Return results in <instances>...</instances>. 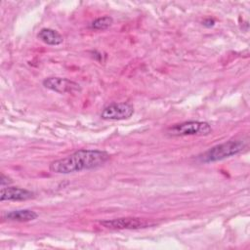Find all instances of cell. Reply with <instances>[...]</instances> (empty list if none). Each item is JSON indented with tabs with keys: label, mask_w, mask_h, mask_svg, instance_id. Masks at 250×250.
I'll return each mask as SVG.
<instances>
[{
	"label": "cell",
	"mask_w": 250,
	"mask_h": 250,
	"mask_svg": "<svg viewBox=\"0 0 250 250\" xmlns=\"http://www.w3.org/2000/svg\"><path fill=\"white\" fill-rule=\"evenodd\" d=\"M109 159V154L98 149H79L66 157L53 161L49 169L57 174H70L91 170L104 165Z\"/></svg>",
	"instance_id": "6da1fadb"
},
{
	"label": "cell",
	"mask_w": 250,
	"mask_h": 250,
	"mask_svg": "<svg viewBox=\"0 0 250 250\" xmlns=\"http://www.w3.org/2000/svg\"><path fill=\"white\" fill-rule=\"evenodd\" d=\"M245 146L246 144L244 141H229L212 146L202 154L198 155V160L203 163L220 161L240 153L245 148Z\"/></svg>",
	"instance_id": "7a4b0ae2"
},
{
	"label": "cell",
	"mask_w": 250,
	"mask_h": 250,
	"mask_svg": "<svg viewBox=\"0 0 250 250\" xmlns=\"http://www.w3.org/2000/svg\"><path fill=\"white\" fill-rule=\"evenodd\" d=\"M212 131L211 126L203 121H186L170 126L166 133L172 137L183 136H205Z\"/></svg>",
	"instance_id": "3957f363"
},
{
	"label": "cell",
	"mask_w": 250,
	"mask_h": 250,
	"mask_svg": "<svg viewBox=\"0 0 250 250\" xmlns=\"http://www.w3.org/2000/svg\"><path fill=\"white\" fill-rule=\"evenodd\" d=\"M134 113V107L128 103H113L101 112V118L104 120H124L130 118Z\"/></svg>",
	"instance_id": "277c9868"
},
{
	"label": "cell",
	"mask_w": 250,
	"mask_h": 250,
	"mask_svg": "<svg viewBox=\"0 0 250 250\" xmlns=\"http://www.w3.org/2000/svg\"><path fill=\"white\" fill-rule=\"evenodd\" d=\"M100 224L111 229H137L146 228L150 225L149 222L141 218H118L101 221Z\"/></svg>",
	"instance_id": "5b68a950"
},
{
	"label": "cell",
	"mask_w": 250,
	"mask_h": 250,
	"mask_svg": "<svg viewBox=\"0 0 250 250\" xmlns=\"http://www.w3.org/2000/svg\"><path fill=\"white\" fill-rule=\"evenodd\" d=\"M43 86L60 94L75 93L80 91V85L72 80L62 77H49L44 79Z\"/></svg>",
	"instance_id": "8992f818"
},
{
	"label": "cell",
	"mask_w": 250,
	"mask_h": 250,
	"mask_svg": "<svg viewBox=\"0 0 250 250\" xmlns=\"http://www.w3.org/2000/svg\"><path fill=\"white\" fill-rule=\"evenodd\" d=\"M34 193L28 189L18 187H3L0 190L1 201H22L32 198Z\"/></svg>",
	"instance_id": "52a82bcc"
},
{
	"label": "cell",
	"mask_w": 250,
	"mask_h": 250,
	"mask_svg": "<svg viewBox=\"0 0 250 250\" xmlns=\"http://www.w3.org/2000/svg\"><path fill=\"white\" fill-rule=\"evenodd\" d=\"M37 37L43 43L51 46H58L63 42L62 35L52 28H42L38 32Z\"/></svg>",
	"instance_id": "ba28073f"
},
{
	"label": "cell",
	"mask_w": 250,
	"mask_h": 250,
	"mask_svg": "<svg viewBox=\"0 0 250 250\" xmlns=\"http://www.w3.org/2000/svg\"><path fill=\"white\" fill-rule=\"evenodd\" d=\"M37 217V213L30 209H19L5 214V218L7 220L15 222H29L35 220Z\"/></svg>",
	"instance_id": "9c48e42d"
},
{
	"label": "cell",
	"mask_w": 250,
	"mask_h": 250,
	"mask_svg": "<svg viewBox=\"0 0 250 250\" xmlns=\"http://www.w3.org/2000/svg\"><path fill=\"white\" fill-rule=\"evenodd\" d=\"M112 23H113L112 18L109 16H104V17H101V18L94 20L90 23L89 27L91 29H95V30H104V29L108 28L109 26H111Z\"/></svg>",
	"instance_id": "30bf717a"
},
{
	"label": "cell",
	"mask_w": 250,
	"mask_h": 250,
	"mask_svg": "<svg viewBox=\"0 0 250 250\" xmlns=\"http://www.w3.org/2000/svg\"><path fill=\"white\" fill-rule=\"evenodd\" d=\"M0 183H1V187L3 188V187H5V186L10 185V184L12 183V181H11V179H10V178H8V177H6L4 174H2V176H1V180H0Z\"/></svg>",
	"instance_id": "8fae6325"
},
{
	"label": "cell",
	"mask_w": 250,
	"mask_h": 250,
	"mask_svg": "<svg viewBox=\"0 0 250 250\" xmlns=\"http://www.w3.org/2000/svg\"><path fill=\"white\" fill-rule=\"evenodd\" d=\"M214 23H215V21H214L213 20H211V19H207V20H205V21H203V25L208 26V27L213 26V25H214Z\"/></svg>",
	"instance_id": "7c38bea8"
}]
</instances>
